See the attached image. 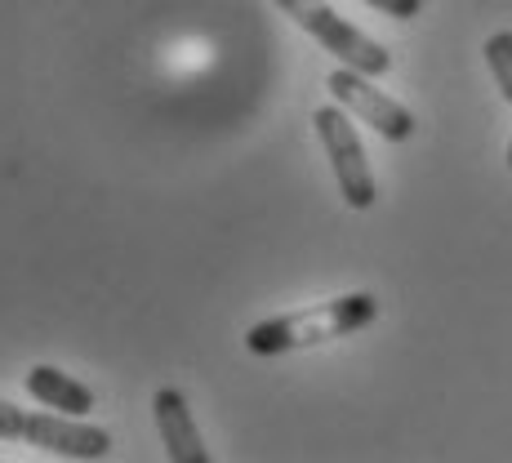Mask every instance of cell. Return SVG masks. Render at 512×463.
<instances>
[{"instance_id": "6da1fadb", "label": "cell", "mask_w": 512, "mask_h": 463, "mask_svg": "<svg viewBox=\"0 0 512 463\" xmlns=\"http://www.w3.org/2000/svg\"><path fill=\"white\" fill-rule=\"evenodd\" d=\"M374 317H379V299H374V294H366V290L339 294V299L312 303V308H299V312H281V317L250 325V330H245V348H250L254 357H281V352L348 339V334L366 330Z\"/></svg>"}, {"instance_id": "7a4b0ae2", "label": "cell", "mask_w": 512, "mask_h": 463, "mask_svg": "<svg viewBox=\"0 0 512 463\" xmlns=\"http://www.w3.org/2000/svg\"><path fill=\"white\" fill-rule=\"evenodd\" d=\"M0 437L23 441V446H41L49 455H63V459L112 455V432L98 428V423L76 419V415H36V410H18L9 401H0Z\"/></svg>"}, {"instance_id": "3957f363", "label": "cell", "mask_w": 512, "mask_h": 463, "mask_svg": "<svg viewBox=\"0 0 512 463\" xmlns=\"http://www.w3.org/2000/svg\"><path fill=\"white\" fill-rule=\"evenodd\" d=\"M272 5H277L281 14H290L308 36H317L343 67H357V72H366V76H388L392 72L388 49H383L379 41H370L361 27H352L343 14H334L326 0H272Z\"/></svg>"}, {"instance_id": "277c9868", "label": "cell", "mask_w": 512, "mask_h": 463, "mask_svg": "<svg viewBox=\"0 0 512 463\" xmlns=\"http://www.w3.org/2000/svg\"><path fill=\"white\" fill-rule=\"evenodd\" d=\"M312 125H317V139L330 156V170H334V179H339L343 201H348L352 210H370L379 187H374V174H370L357 125H352V112H343V107H317Z\"/></svg>"}, {"instance_id": "5b68a950", "label": "cell", "mask_w": 512, "mask_h": 463, "mask_svg": "<svg viewBox=\"0 0 512 463\" xmlns=\"http://www.w3.org/2000/svg\"><path fill=\"white\" fill-rule=\"evenodd\" d=\"M326 90L334 94V103L343 112H352L361 125L379 130L388 143H406L415 134V112L401 107L392 94H383L379 85H370V76L357 72V67H334L326 76Z\"/></svg>"}, {"instance_id": "8992f818", "label": "cell", "mask_w": 512, "mask_h": 463, "mask_svg": "<svg viewBox=\"0 0 512 463\" xmlns=\"http://www.w3.org/2000/svg\"><path fill=\"white\" fill-rule=\"evenodd\" d=\"M152 415H156V432H161L170 463H210V450H205V441H201V428H196L192 410H187V397L179 388L156 392Z\"/></svg>"}, {"instance_id": "52a82bcc", "label": "cell", "mask_w": 512, "mask_h": 463, "mask_svg": "<svg viewBox=\"0 0 512 463\" xmlns=\"http://www.w3.org/2000/svg\"><path fill=\"white\" fill-rule=\"evenodd\" d=\"M23 388L32 392V401L58 410V415H76V419H90L94 415V388H85L81 379L63 374L58 366H32L23 374Z\"/></svg>"}, {"instance_id": "ba28073f", "label": "cell", "mask_w": 512, "mask_h": 463, "mask_svg": "<svg viewBox=\"0 0 512 463\" xmlns=\"http://www.w3.org/2000/svg\"><path fill=\"white\" fill-rule=\"evenodd\" d=\"M486 63L495 85L504 90V103H512V32H495L486 41Z\"/></svg>"}, {"instance_id": "9c48e42d", "label": "cell", "mask_w": 512, "mask_h": 463, "mask_svg": "<svg viewBox=\"0 0 512 463\" xmlns=\"http://www.w3.org/2000/svg\"><path fill=\"white\" fill-rule=\"evenodd\" d=\"M366 5L383 9L388 18H419L423 14V0H366Z\"/></svg>"}, {"instance_id": "30bf717a", "label": "cell", "mask_w": 512, "mask_h": 463, "mask_svg": "<svg viewBox=\"0 0 512 463\" xmlns=\"http://www.w3.org/2000/svg\"><path fill=\"white\" fill-rule=\"evenodd\" d=\"M508 170H512V143H508Z\"/></svg>"}]
</instances>
